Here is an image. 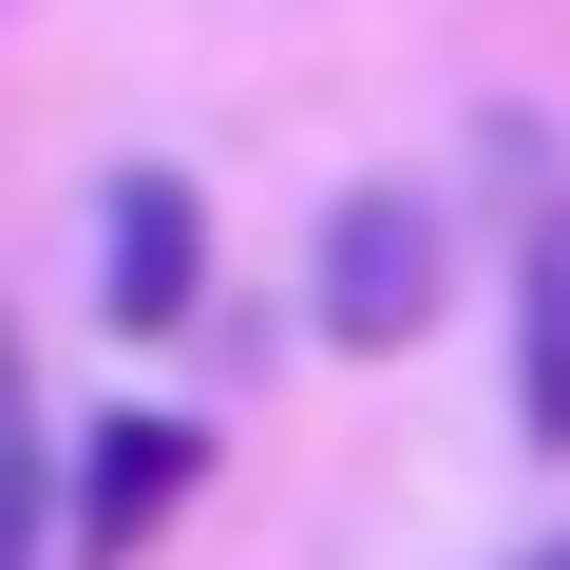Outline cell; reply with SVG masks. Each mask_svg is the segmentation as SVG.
<instances>
[{
	"instance_id": "cell-3",
	"label": "cell",
	"mask_w": 570,
	"mask_h": 570,
	"mask_svg": "<svg viewBox=\"0 0 570 570\" xmlns=\"http://www.w3.org/2000/svg\"><path fill=\"white\" fill-rule=\"evenodd\" d=\"M190 475H209V438H190V419H96V456H77V570L153 551Z\"/></svg>"
},
{
	"instance_id": "cell-4",
	"label": "cell",
	"mask_w": 570,
	"mask_h": 570,
	"mask_svg": "<svg viewBox=\"0 0 570 570\" xmlns=\"http://www.w3.org/2000/svg\"><path fill=\"white\" fill-rule=\"evenodd\" d=\"M513 419L570 456V190H532V247H513Z\"/></svg>"
},
{
	"instance_id": "cell-1",
	"label": "cell",
	"mask_w": 570,
	"mask_h": 570,
	"mask_svg": "<svg viewBox=\"0 0 570 570\" xmlns=\"http://www.w3.org/2000/svg\"><path fill=\"white\" fill-rule=\"evenodd\" d=\"M438 266H456V247H438V190H400V171L343 190V209H324V343H362V362L419 343V324H438Z\"/></svg>"
},
{
	"instance_id": "cell-6",
	"label": "cell",
	"mask_w": 570,
	"mask_h": 570,
	"mask_svg": "<svg viewBox=\"0 0 570 570\" xmlns=\"http://www.w3.org/2000/svg\"><path fill=\"white\" fill-rule=\"evenodd\" d=\"M532 570H570V532H551V551H532Z\"/></svg>"
},
{
	"instance_id": "cell-5",
	"label": "cell",
	"mask_w": 570,
	"mask_h": 570,
	"mask_svg": "<svg viewBox=\"0 0 570 570\" xmlns=\"http://www.w3.org/2000/svg\"><path fill=\"white\" fill-rule=\"evenodd\" d=\"M0 570H77V475L39 456V362L0 324Z\"/></svg>"
},
{
	"instance_id": "cell-2",
	"label": "cell",
	"mask_w": 570,
	"mask_h": 570,
	"mask_svg": "<svg viewBox=\"0 0 570 570\" xmlns=\"http://www.w3.org/2000/svg\"><path fill=\"white\" fill-rule=\"evenodd\" d=\"M190 285H209L190 171H115V190H96V305H115V324H190Z\"/></svg>"
}]
</instances>
